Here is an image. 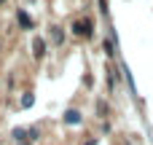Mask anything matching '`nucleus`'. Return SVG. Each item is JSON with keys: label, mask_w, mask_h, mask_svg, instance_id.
<instances>
[{"label": "nucleus", "mask_w": 153, "mask_h": 145, "mask_svg": "<svg viewBox=\"0 0 153 145\" xmlns=\"http://www.w3.org/2000/svg\"><path fill=\"white\" fill-rule=\"evenodd\" d=\"M75 35H91V30H89V24H83V22H75Z\"/></svg>", "instance_id": "nucleus-3"}, {"label": "nucleus", "mask_w": 153, "mask_h": 145, "mask_svg": "<svg viewBox=\"0 0 153 145\" xmlns=\"http://www.w3.org/2000/svg\"><path fill=\"white\" fill-rule=\"evenodd\" d=\"M86 145H97V143H94V140H89V143H86Z\"/></svg>", "instance_id": "nucleus-6"}, {"label": "nucleus", "mask_w": 153, "mask_h": 145, "mask_svg": "<svg viewBox=\"0 0 153 145\" xmlns=\"http://www.w3.org/2000/svg\"><path fill=\"white\" fill-rule=\"evenodd\" d=\"M102 48H105V54H108V57H113V43H110V40H105V43H102Z\"/></svg>", "instance_id": "nucleus-5"}, {"label": "nucleus", "mask_w": 153, "mask_h": 145, "mask_svg": "<svg viewBox=\"0 0 153 145\" xmlns=\"http://www.w3.org/2000/svg\"><path fill=\"white\" fill-rule=\"evenodd\" d=\"M65 124H70V126H78V124H83V116H81L78 110H67V113H65Z\"/></svg>", "instance_id": "nucleus-1"}, {"label": "nucleus", "mask_w": 153, "mask_h": 145, "mask_svg": "<svg viewBox=\"0 0 153 145\" xmlns=\"http://www.w3.org/2000/svg\"><path fill=\"white\" fill-rule=\"evenodd\" d=\"M22 145H27V143H22Z\"/></svg>", "instance_id": "nucleus-7"}, {"label": "nucleus", "mask_w": 153, "mask_h": 145, "mask_svg": "<svg viewBox=\"0 0 153 145\" xmlns=\"http://www.w3.org/2000/svg\"><path fill=\"white\" fill-rule=\"evenodd\" d=\"M32 102H35L32 94H24V97H22V108H32Z\"/></svg>", "instance_id": "nucleus-4"}, {"label": "nucleus", "mask_w": 153, "mask_h": 145, "mask_svg": "<svg viewBox=\"0 0 153 145\" xmlns=\"http://www.w3.org/2000/svg\"><path fill=\"white\" fill-rule=\"evenodd\" d=\"M32 54H35L38 59H43V57H46V40L35 38V40H32Z\"/></svg>", "instance_id": "nucleus-2"}]
</instances>
